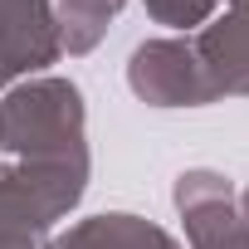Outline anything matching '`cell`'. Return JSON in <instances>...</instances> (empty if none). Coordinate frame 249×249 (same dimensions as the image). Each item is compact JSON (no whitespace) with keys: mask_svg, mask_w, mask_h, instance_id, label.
Masks as SVG:
<instances>
[{"mask_svg":"<svg viewBox=\"0 0 249 249\" xmlns=\"http://www.w3.org/2000/svg\"><path fill=\"white\" fill-rule=\"evenodd\" d=\"M83 93L69 78H20L0 98V132L15 161H88Z\"/></svg>","mask_w":249,"mask_h":249,"instance_id":"1","label":"cell"},{"mask_svg":"<svg viewBox=\"0 0 249 249\" xmlns=\"http://www.w3.org/2000/svg\"><path fill=\"white\" fill-rule=\"evenodd\" d=\"M88 191V161H10L0 166V249L44 244Z\"/></svg>","mask_w":249,"mask_h":249,"instance_id":"2","label":"cell"},{"mask_svg":"<svg viewBox=\"0 0 249 249\" xmlns=\"http://www.w3.org/2000/svg\"><path fill=\"white\" fill-rule=\"evenodd\" d=\"M127 88L147 107H205L210 83L191 49V39H147L127 59Z\"/></svg>","mask_w":249,"mask_h":249,"instance_id":"3","label":"cell"},{"mask_svg":"<svg viewBox=\"0 0 249 249\" xmlns=\"http://www.w3.org/2000/svg\"><path fill=\"white\" fill-rule=\"evenodd\" d=\"M176 215L186 220L191 249H249V220L234 205V186L220 171H181L171 186Z\"/></svg>","mask_w":249,"mask_h":249,"instance_id":"4","label":"cell"},{"mask_svg":"<svg viewBox=\"0 0 249 249\" xmlns=\"http://www.w3.org/2000/svg\"><path fill=\"white\" fill-rule=\"evenodd\" d=\"M210 98H249V0H230L220 15H210L191 39Z\"/></svg>","mask_w":249,"mask_h":249,"instance_id":"5","label":"cell"},{"mask_svg":"<svg viewBox=\"0 0 249 249\" xmlns=\"http://www.w3.org/2000/svg\"><path fill=\"white\" fill-rule=\"evenodd\" d=\"M59 25L54 0H0V64L10 78H39L49 64H59Z\"/></svg>","mask_w":249,"mask_h":249,"instance_id":"6","label":"cell"},{"mask_svg":"<svg viewBox=\"0 0 249 249\" xmlns=\"http://www.w3.org/2000/svg\"><path fill=\"white\" fill-rule=\"evenodd\" d=\"M44 249H181L161 225L112 210V215H88L78 225H69L64 234L44 239Z\"/></svg>","mask_w":249,"mask_h":249,"instance_id":"7","label":"cell"},{"mask_svg":"<svg viewBox=\"0 0 249 249\" xmlns=\"http://www.w3.org/2000/svg\"><path fill=\"white\" fill-rule=\"evenodd\" d=\"M127 0H54V25L64 54H93Z\"/></svg>","mask_w":249,"mask_h":249,"instance_id":"8","label":"cell"},{"mask_svg":"<svg viewBox=\"0 0 249 249\" xmlns=\"http://www.w3.org/2000/svg\"><path fill=\"white\" fill-rule=\"evenodd\" d=\"M147 15L157 25H171V30H200L215 10H220V0H142Z\"/></svg>","mask_w":249,"mask_h":249,"instance_id":"9","label":"cell"},{"mask_svg":"<svg viewBox=\"0 0 249 249\" xmlns=\"http://www.w3.org/2000/svg\"><path fill=\"white\" fill-rule=\"evenodd\" d=\"M234 205H239V215H244V220H249V186H244V191H239V200H234Z\"/></svg>","mask_w":249,"mask_h":249,"instance_id":"10","label":"cell"},{"mask_svg":"<svg viewBox=\"0 0 249 249\" xmlns=\"http://www.w3.org/2000/svg\"><path fill=\"white\" fill-rule=\"evenodd\" d=\"M10 83H15V78H10V69H5V64H0V88H10Z\"/></svg>","mask_w":249,"mask_h":249,"instance_id":"11","label":"cell"},{"mask_svg":"<svg viewBox=\"0 0 249 249\" xmlns=\"http://www.w3.org/2000/svg\"><path fill=\"white\" fill-rule=\"evenodd\" d=\"M0 152H5V132H0Z\"/></svg>","mask_w":249,"mask_h":249,"instance_id":"12","label":"cell"},{"mask_svg":"<svg viewBox=\"0 0 249 249\" xmlns=\"http://www.w3.org/2000/svg\"><path fill=\"white\" fill-rule=\"evenodd\" d=\"M25 249H44V244H25Z\"/></svg>","mask_w":249,"mask_h":249,"instance_id":"13","label":"cell"}]
</instances>
